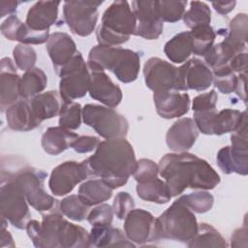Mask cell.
<instances>
[{
	"label": "cell",
	"instance_id": "6da1fadb",
	"mask_svg": "<svg viewBox=\"0 0 248 248\" xmlns=\"http://www.w3.org/2000/svg\"><path fill=\"white\" fill-rule=\"evenodd\" d=\"M158 168L171 197L180 195L187 188L211 190L220 183L219 174L205 160L188 152L166 154Z\"/></svg>",
	"mask_w": 248,
	"mask_h": 248
},
{
	"label": "cell",
	"instance_id": "7a4b0ae2",
	"mask_svg": "<svg viewBox=\"0 0 248 248\" xmlns=\"http://www.w3.org/2000/svg\"><path fill=\"white\" fill-rule=\"evenodd\" d=\"M83 163L90 176L100 177L112 189L125 185L137 167L134 148L125 138L101 141Z\"/></svg>",
	"mask_w": 248,
	"mask_h": 248
},
{
	"label": "cell",
	"instance_id": "3957f363",
	"mask_svg": "<svg viewBox=\"0 0 248 248\" xmlns=\"http://www.w3.org/2000/svg\"><path fill=\"white\" fill-rule=\"evenodd\" d=\"M87 67L89 71L109 70L121 82L130 83L138 78L140 57L129 48L98 45L88 53Z\"/></svg>",
	"mask_w": 248,
	"mask_h": 248
},
{
	"label": "cell",
	"instance_id": "277c9868",
	"mask_svg": "<svg viewBox=\"0 0 248 248\" xmlns=\"http://www.w3.org/2000/svg\"><path fill=\"white\" fill-rule=\"evenodd\" d=\"M136 28V17L127 1H113L104 12L96 31L101 46H116L126 43Z\"/></svg>",
	"mask_w": 248,
	"mask_h": 248
},
{
	"label": "cell",
	"instance_id": "5b68a950",
	"mask_svg": "<svg viewBox=\"0 0 248 248\" xmlns=\"http://www.w3.org/2000/svg\"><path fill=\"white\" fill-rule=\"evenodd\" d=\"M199 224L192 210L176 200L155 221L156 240L189 242L198 232Z\"/></svg>",
	"mask_w": 248,
	"mask_h": 248
},
{
	"label": "cell",
	"instance_id": "8992f818",
	"mask_svg": "<svg viewBox=\"0 0 248 248\" xmlns=\"http://www.w3.org/2000/svg\"><path fill=\"white\" fill-rule=\"evenodd\" d=\"M26 197L12 172L1 171L0 210L1 217L18 230L26 229L30 211Z\"/></svg>",
	"mask_w": 248,
	"mask_h": 248
},
{
	"label": "cell",
	"instance_id": "52a82bcc",
	"mask_svg": "<svg viewBox=\"0 0 248 248\" xmlns=\"http://www.w3.org/2000/svg\"><path fill=\"white\" fill-rule=\"evenodd\" d=\"M230 146L222 147L217 155L218 167L225 174L235 172L240 175L248 173V138L247 111H242L237 128L231 135Z\"/></svg>",
	"mask_w": 248,
	"mask_h": 248
},
{
	"label": "cell",
	"instance_id": "ba28073f",
	"mask_svg": "<svg viewBox=\"0 0 248 248\" xmlns=\"http://www.w3.org/2000/svg\"><path fill=\"white\" fill-rule=\"evenodd\" d=\"M82 119L106 140L125 138L129 130L127 119L108 107L87 104L82 108Z\"/></svg>",
	"mask_w": 248,
	"mask_h": 248
},
{
	"label": "cell",
	"instance_id": "9c48e42d",
	"mask_svg": "<svg viewBox=\"0 0 248 248\" xmlns=\"http://www.w3.org/2000/svg\"><path fill=\"white\" fill-rule=\"evenodd\" d=\"M16 181L22 189L28 203L39 212L49 211L55 206L56 200L48 195L44 187L47 173L31 167L23 168L13 173Z\"/></svg>",
	"mask_w": 248,
	"mask_h": 248
},
{
	"label": "cell",
	"instance_id": "30bf717a",
	"mask_svg": "<svg viewBox=\"0 0 248 248\" xmlns=\"http://www.w3.org/2000/svg\"><path fill=\"white\" fill-rule=\"evenodd\" d=\"M67 223L68 221L61 214L52 212L44 215L41 223L30 220L27 223L26 232L35 247L59 248Z\"/></svg>",
	"mask_w": 248,
	"mask_h": 248
},
{
	"label": "cell",
	"instance_id": "8fae6325",
	"mask_svg": "<svg viewBox=\"0 0 248 248\" xmlns=\"http://www.w3.org/2000/svg\"><path fill=\"white\" fill-rule=\"evenodd\" d=\"M102 4L103 1H65L63 16L70 30L78 36H89L96 27Z\"/></svg>",
	"mask_w": 248,
	"mask_h": 248
},
{
	"label": "cell",
	"instance_id": "7c38bea8",
	"mask_svg": "<svg viewBox=\"0 0 248 248\" xmlns=\"http://www.w3.org/2000/svg\"><path fill=\"white\" fill-rule=\"evenodd\" d=\"M143 76L146 86L154 93L181 91L178 68L159 57H151L144 63Z\"/></svg>",
	"mask_w": 248,
	"mask_h": 248
},
{
	"label": "cell",
	"instance_id": "4fadbf2b",
	"mask_svg": "<svg viewBox=\"0 0 248 248\" xmlns=\"http://www.w3.org/2000/svg\"><path fill=\"white\" fill-rule=\"evenodd\" d=\"M89 171L83 161H66L55 167L48 179V187L54 196L62 197L70 194L75 186L89 177Z\"/></svg>",
	"mask_w": 248,
	"mask_h": 248
},
{
	"label": "cell",
	"instance_id": "5bb4252c",
	"mask_svg": "<svg viewBox=\"0 0 248 248\" xmlns=\"http://www.w3.org/2000/svg\"><path fill=\"white\" fill-rule=\"evenodd\" d=\"M132 11L136 17L134 35L146 40H156L163 32L164 21L160 17L157 1L136 0L132 2Z\"/></svg>",
	"mask_w": 248,
	"mask_h": 248
},
{
	"label": "cell",
	"instance_id": "9a60e30c",
	"mask_svg": "<svg viewBox=\"0 0 248 248\" xmlns=\"http://www.w3.org/2000/svg\"><path fill=\"white\" fill-rule=\"evenodd\" d=\"M154 216L141 208L133 209L125 218L124 232L133 243L143 245L156 240Z\"/></svg>",
	"mask_w": 248,
	"mask_h": 248
},
{
	"label": "cell",
	"instance_id": "2e32d148",
	"mask_svg": "<svg viewBox=\"0 0 248 248\" xmlns=\"http://www.w3.org/2000/svg\"><path fill=\"white\" fill-rule=\"evenodd\" d=\"M181 91L193 89L203 91L213 82V74L208 65L199 58H192L178 68Z\"/></svg>",
	"mask_w": 248,
	"mask_h": 248
},
{
	"label": "cell",
	"instance_id": "e0dca14e",
	"mask_svg": "<svg viewBox=\"0 0 248 248\" xmlns=\"http://www.w3.org/2000/svg\"><path fill=\"white\" fill-rule=\"evenodd\" d=\"M20 78L11 58H2L0 62V108L2 111H6L8 108L21 99Z\"/></svg>",
	"mask_w": 248,
	"mask_h": 248
},
{
	"label": "cell",
	"instance_id": "ac0fdd59",
	"mask_svg": "<svg viewBox=\"0 0 248 248\" xmlns=\"http://www.w3.org/2000/svg\"><path fill=\"white\" fill-rule=\"evenodd\" d=\"M199 137V130L195 121L189 117L176 120L168 130L166 143L174 152H186L189 150Z\"/></svg>",
	"mask_w": 248,
	"mask_h": 248
},
{
	"label": "cell",
	"instance_id": "d6986e66",
	"mask_svg": "<svg viewBox=\"0 0 248 248\" xmlns=\"http://www.w3.org/2000/svg\"><path fill=\"white\" fill-rule=\"evenodd\" d=\"M153 101L157 113L165 119L180 117L186 114L190 108L189 95L175 90L155 92Z\"/></svg>",
	"mask_w": 248,
	"mask_h": 248
},
{
	"label": "cell",
	"instance_id": "ffe728a7",
	"mask_svg": "<svg viewBox=\"0 0 248 248\" xmlns=\"http://www.w3.org/2000/svg\"><path fill=\"white\" fill-rule=\"evenodd\" d=\"M89 95L108 108L117 107L122 100V91L104 71H90Z\"/></svg>",
	"mask_w": 248,
	"mask_h": 248
},
{
	"label": "cell",
	"instance_id": "44dd1931",
	"mask_svg": "<svg viewBox=\"0 0 248 248\" xmlns=\"http://www.w3.org/2000/svg\"><path fill=\"white\" fill-rule=\"evenodd\" d=\"M91 83L90 71L87 64L78 70L61 77L59 94L63 101H74L82 98L89 91Z\"/></svg>",
	"mask_w": 248,
	"mask_h": 248
},
{
	"label": "cell",
	"instance_id": "7402d4cb",
	"mask_svg": "<svg viewBox=\"0 0 248 248\" xmlns=\"http://www.w3.org/2000/svg\"><path fill=\"white\" fill-rule=\"evenodd\" d=\"M46 50L55 72L65 66L78 52L76 43L64 32H54L49 35Z\"/></svg>",
	"mask_w": 248,
	"mask_h": 248
},
{
	"label": "cell",
	"instance_id": "603a6c76",
	"mask_svg": "<svg viewBox=\"0 0 248 248\" xmlns=\"http://www.w3.org/2000/svg\"><path fill=\"white\" fill-rule=\"evenodd\" d=\"M60 1H39L27 12L25 23L38 31L49 30V27L57 22Z\"/></svg>",
	"mask_w": 248,
	"mask_h": 248
},
{
	"label": "cell",
	"instance_id": "cb8c5ba5",
	"mask_svg": "<svg viewBox=\"0 0 248 248\" xmlns=\"http://www.w3.org/2000/svg\"><path fill=\"white\" fill-rule=\"evenodd\" d=\"M6 120L10 129L18 132L31 131L40 125L34 116L30 101L22 98L8 108Z\"/></svg>",
	"mask_w": 248,
	"mask_h": 248
},
{
	"label": "cell",
	"instance_id": "d4e9b609",
	"mask_svg": "<svg viewBox=\"0 0 248 248\" xmlns=\"http://www.w3.org/2000/svg\"><path fill=\"white\" fill-rule=\"evenodd\" d=\"M35 118L41 124L44 120L50 119L59 114L63 100L55 90L40 93L29 100Z\"/></svg>",
	"mask_w": 248,
	"mask_h": 248
},
{
	"label": "cell",
	"instance_id": "484cf974",
	"mask_svg": "<svg viewBox=\"0 0 248 248\" xmlns=\"http://www.w3.org/2000/svg\"><path fill=\"white\" fill-rule=\"evenodd\" d=\"M78 137V134L61 126L49 127L43 134L41 144L45 152L47 154L58 155L71 147L72 142Z\"/></svg>",
	"mask_w": 248,
	"mask_h": 248
},
{
	"label": "cell",
	"instance_id": "4316f807",
	"mask_svg": "<svg viewBox=\"0 0 248 248\" xmlns=\"http://www.w3.org/2000/svg\"><path fill=\"white\" fill-rule=\"evenodd\" d=\"M134 247L125 233L110 226L92 227L89 232V247Z\"/></svg>",
	"mask_w": 248,
	"mask_h": 248
},
{
	"label": "cell",
	"instance_id": "83f0119b",
	"mask_svg": "<svg viewBox=\"0 0 248 248\" xmlns=\"http://www.w3.org/2000/svg\"><path fill=\"white\" fill-rule=\"evenodd\" d=\"M240 52L244 51H240L222 41L216 45H213L203 55V57L205 63L211 69L212 73L231 71L229 67L230 62L236 54Z\"/></svg>",
	"mask_w": 248,
	"mask_h": 248
},
{
	"label": "cell",
	"instance_id": "f1b7e54d",
	"mask_svg": "<svg viewBox=\"0 0 248 248\" xmlns=\"http://www.w3.org/2000/svg\"><path fill=\"white\" fill-rule=\"evenodd\" d=\"M112 190L101 178L90 179L79 186L78 196L86 205L92 206L109 200L112 197Z\"/></svg>",
	"mask_w": 248,
	"mask_h": 248
},
{
	"label": "cell",
	"instance_id": "f546056e",
	"mask_svg": "<svg viewBox=\"0 0 248 248\" xmlns=\"http://www.w3.org/2000/svg\"><path fill=\"white\" fill-rule=\"evenodd\" d=\"M247 32H248V17L244 13L237 14L229 23L228 30L225 32H219L224 35V40L226 44L232 46V47L240 50L246 51V42H247Z\"/></svg>",
	"mask_w": 248,
	"mask_h": 248
},
{
	"label": "cell",
	"instance_id": "4dcf8cb0",
	"mask_svg": "<svg viewBox=\"0 0 248 248\" xmlns=\"http://www.w3.org/2000/svg\"><path fill=\"white\" fill-rule=\"evenodd\" d=\"M136 190L141 200L159 204L167 203L172 198L167 183L158 177L138 183Z\"/></svg>",
	"mask_w": 248,
	"mask_h": 248
},
{
	"label": "cell",
	"instance_id": "1f68e13d",
	"mask_svg": "<svg viewBox=\"0 0 248 248\" xmlns=\"http://www.w3.org/2000/svg\"><path fill=\"white\" fill-rule=\"evenodd\" d=\"M164 52L173 63L185 62L192 53V43L189 32H180L165 44Z\"/></svg>",
	"mask_w": 248,
	"mask_h": 248
},
{
	"label": "cell",
	"instance_id": "d6a6232c",
	"mask_svg": "<svg viewBox=\"0 0 248 248\" xmlns=\"http://www.w3.org/2000/svg\"><path fill=\"white\" fill-rule=\"evenodd\" d=\"M47 78L45 72L40 68H32L24 72L20 78L19 92L22 99L30 100L45 90Z\"/></svg>",
	"mask_w": 248,
	"mask_h": 248
},
{
	"label": "cell",
	"instance_id": "836d02e7",
	"mask_svg": "<svg viewBox=\"0 0 248 248\" xmlns=\"http://www.w3.org/2000/svg\"><path fill=\"white\" fill-rule=\"evenodd\" d=\"M187 245L188 247H228L225 238L220 232L214 227L206 223L199 224L198 232Z\"/></svg>",
	"mask_w": 248,
	"mask_h": 248
},
{
	"label": "cell",
	"instance_id": "e575fe53",
	"mask_svg": "<svg viewBox=\"0 0 248 248\" xmlns=\"http://www.w3.org/2000/svg\"><path fill=\"white\" fill-rule=\"evenodd\" d=\"M189 34L192 43V53L200 56H203L213 46L216 37V33L210 24L193 28L189 31Z\"/></svg>",
	"mask_w": 248,
	"mask_h": 248
},
{
	"label": "cell",
	"instance_id": "d590c367",
	"mask_svg": "<svg viewBox=\"0 0 248 248\" xmlns=\"http://www.w3.org/2000/svg\"><path fill=\"white\" fill-rule=\"evenodd\" d=\"M182 19L184 24L190 29L208 25L211 20V11L206 3L192 1L190 9L184 13Z\"/></svg>",
	"mask_w": 248,
	"mask_h": 248
},
{
	"label": "cell",
	"instance_id": "8d00e7d4",
	"mask_svg": "<svg viewBox=\"0 0 248 248\" xmlns=\"http://www.w3.org/2000/svg\"><path fill=\"white\" fill-rule=\"evenodd\" d=\"M242 112L237 109L225 108L215 114L213 120V135L221 136L227 133H232L238 126Z\"/></svg>",
	"mask_w": 248,
	"mask_h": 248
},
{
	"label": "cell",
	"instance_id": "74e56055",
	"mask_svg": "<svg viewBox=\"0 0 248 248\" xmlns=\"http://www.w3.org/2000/svg\"><path fill=\"white\" fill-rule=\"evenodd\" d=\"M82 108L74 101H63L59 111V126L68 130H77L81 124Z\"/></svg>",
	"mask_w": 248,
	"mask_h": 248
},
{
	"label": "cell",
	"instance_id": "f35d334b",
	"mask_svg": "<svg viewBox=\"0 0 248 248\" xmlns=\"http://www.w3.org/2000/svg\"><path fill=\"white\" fill-rule=\"evenodd\" d=\"M89 206L78 195H70L59 203V210L63 215L74 221H82L87 217Z\"/></svg>",
	"mask_w": 248,
	"mask_h": 248
},
{
	"label": "cell",
	"instance_id": "ab89813d",
	"mask_svg": "<svg viewBox=\"0 0 248 248\" xmlns=\"http://www.w3.org/2000/svg\"><path fill=\"white\" fill-rule=\"evenodd\" d=\"M185 206L196 213H205L209 211L214 203V197L206 191H200L183 195L178 199Z\"/></svg>",
	"mask_w": 248,
	"mask_h": 248
},
{
	"label": "cell",
	"instance_id": "60d3db41",
	"mask_svg": "<svg viewBox=\"0 0 248 248\" xmlns=\"http://www.w3.org/2000/svg\"><path fill=\"white\" fill-rule=\"evenodd\" d=\"M187 1H157L160 17L166 22H176L183 17Z\"/></svg>",
	"mask_w": 248,
	"mask_h": 248
},
{
	"label": "cell",
	"instance_id": "b9f144b4",
	"mask_svg": "<svg viewBox=\"0 0 248 248\" xmlns=\"http://www.w3.org/2000/svg\"><path fill=\"white\" fill-rule=\"evenodd\" d=\"M49 35V30H34L21 21L16 29L14 41L20 42L23 45H41L47 42Z\"/></svg>",
	"mask_w": 248,
	"mask_h": 248
},
{
	"label": "cell",
	"instance_id": "7bdbcfd3",
	"mask_svg": "<svg viewBox=\"0 0 248 248\" xmlns=\"http://www.w3.org/2000/svg\"><path fill=\"white\" fill-rule=\"evenodd\" d=\"M13 56L16 66L24 72L34 68L37 61V53L35 49L28 45H16L13 49Z\"/></svg>",
	"mask_w": 248,
	"mask_h": 248
},
{
	"label": "cell",
	"instance_id": "ee69618b",
	"mask_svg": "<svg viewBox=\"0 0 248 248\" xmlns=\"http://www.w3.org/2000/svg\"><path fill=\"white\" fill-rule=\"evenodd\" d=\"M113 215L112 206L108 203H101L87 214L86 219L92 227H105L111 225Z\"/></svg>",
	"mask_w": 248,
	"mask_h": 248
},
{
	"label": "cell",
	"instance_id": "f6af8a7d",
	"mask_svg": "<svg viewBox=\"0 0 248 248\" xmlns=\"http://www.w3.org/2000/svg\"><path fill=\"white\" fill-rule=\"evenodd\" d=\"M158 174L159 168L154 161L145 158L137 161V167L133 175L138 183L154 179L158 177Z\"/></svg>",
	"mask_w": 248,
	"mask_h": 248
},
{
	"label": "cell",
	"instance_id": "bcb514c9",
	"mask_svg": "<svg viewBox=\"0 0 248 248\" xmlns=\"http://www.w3.org/2000/svg\"><path fill=\"white\" fill-rule=\"evenodd\" d=\"M213 82L218 90L223 94H231L235 91L237 85V76L232 71H221L212 73Z\"/></svg>",
	"mask_w": 248,
	"mask_h": 248
},
{
	"label": "cell",
	"instance_id": "7dc6e473",
	"mask_svg": "<svg viewBox=\"0 0 248 248\" xmlns=\"http://www.w3.org/2000/svg\"><path fill=\"white\" fill-rule=\"evenodd\" d=\"M135 207L133 197L127 192H119L113 201L112 209L116 217L120 220L125 219L126 216Z\"/></svg>",
	"mask_w": 248,
	"mask_h": 248
},
{
	"label": "cell",
	"instance_id": "c3c4849f",
	"mask_svg": "<svg viewBox=\"0 0 248 248\" xmlns=\"http://www.w3.org/2000/svg\"><path fill=\"white\" fill-rule=\"evenodd\" d=\"M217 113L216 108L211 110L194 111V121L200 132L204 135H213V120Z\"/></svg>",
	"mask_w": 248,
	"mask_h": 248
},
{
	"label": "cell",
	"instance_id": "681fc988",
	"mask_svg": "<svg viewBox=\"0 0 248 248\" xmlns=\"http://www.w3.org/2000/svg\"><path fill=\"white\" fill-rule=\"evenodd\" d=\"M218 96L215 90H210L209 92L200 94L194 98L192 108L194 111L211 110L216 108Z\"/></svg>",
	"mask_w": 248,
	"mask_h": 248
},
{
	"label": "cell",
	"instance_id": "f907efd6",
	"mask_svg": "<svg viewBox=\"0 0 248 248\" xmlns=\"http://www.w3.org/2000/svg\"><path fill=\"white\" fill-rule=\"evenodd\" d=\"M101 140L94 136H78L73 142L71 147L78 153H88L94 151Z\"/></svg>",
	"mask_w": 248,
	"mask_h": 248
},
{
	"label": "cell",
	"instance_id": "816d5d0a",
	"mask_svg": "<svg viewBox=\"0 0 248 248\" xmlns=\"http://www.w3.org/2000/svg\"><path fill=\"white\" fill-rule=\"evenodd\" d=\"M247 226L244 225L242 228L236 229L232 235V241H231V245L232 247H246L247 246Z\"/></svg>",
	"mask_w": 248,
	"mask_h": 248
},
{
	"label": "cell",
	"instance_id": "f5cc1de1",
	"mask_svg": "<svg viewBox=\"0 0 248 248\" xmlns=\"http://www.w3.org/2000/svg\"><path fill=\"white\" fill-rule=\"evenodd\" d=\"M236 2L235 1H226V2H212L211 5L214 8V10L219 13L220 15H227L230 12L233 10L235 7Z\"/></svg>",
	"mask_w": 248,
	"mask_h": 248
},
{
	"label": "cell",
	"instance_id": "db71d44e",
	"mask_svg": "<svg viewBox=\"0 0 248 248\" xmlns=\"http://www.w3.org/2000/svg\"><path fill=\"white\" fill-rule=\"evenodd\" d=\"M246 80H247V73H240L237 76V85L235 88V93L242 99V101L246 102Z\"/></svg>",
	"mask_w": 248,
	"mask_h": 248
},
{
	"label": "cell",
	"instance_id": "11a10c76",
	"mask_svg": "<svg viewBox=\"0 0 248 248\" xmlns=\"http://www.w3.org/2000/svg\"><path fill=\"white\" fill-rule=\"evenodd\" d=\"M1 247H15L14 239L9 231L6 230V220L2 218L1 220Z\"/></svg>",
	"mask_w": 248,
	"mask_h": 248
},
{
	"label": "cell",
	"instance_id": "9f6ffc18",
	"mask_svg": "<svg viewBox=\"0 0 248 248\" xmlns=\"http://www.w3.org/2000/svg\"><path fill=\"white\" fill-rule=\"evenodd\" d=\"M19 2L18 1H5L2 0L0 2V8H1V13H0V17H3L7 15H11L16 12V8L18 6Z\"/></svg>",
	"mask_w": 248,
	"mask_h": 248
}]
</instances>
